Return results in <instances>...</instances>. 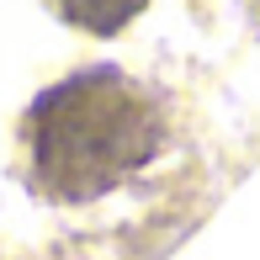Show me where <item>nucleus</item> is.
<instances>
[{"label":"nucleus","mask_w":260,"mask_h":260,"mask_svg":"<svg viewBox=\"0 0 260 260\" xmlns=\"http://www.w3.org/2000/svg\"><path fill=\"white\" fill-rule=\"evenodd\" d=\"M175 144L170 101L127 64H96L32 90L11 117L16 181L38 207L85 212L138 186Z\"/></svg>","instance_id":"1"}]
</instances>
